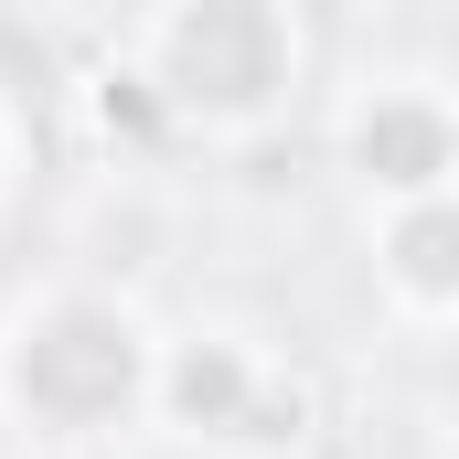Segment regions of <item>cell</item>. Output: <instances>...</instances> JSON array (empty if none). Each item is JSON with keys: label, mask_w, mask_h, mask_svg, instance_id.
Listing matches in <instances>:
<instances>
[{"label": "cell", "mask_w": 459, "mask_h": 459, "mask_svg": "<svg viewBox=\"0 0 459 459\" xmlns=\"http://www.w3.org/2000/svg\"><path fill=\"white\" fill-rule=\"evenodd\" d=\"M150 363L160 352L117 299H43L0 352V395L54 438H97L128 406H150Z\"/></svg>", "instance_id": "6da1fadb"}, {"label": "cell", "mask_w": 459, "mask_h": 459, "mask_svg": "<svg viewBox=\"0 0 459 459\" xmlns=\"http://www.w3.org/2000/svg\"><path fill=\"white\" fill-rule=\"evenodd\" d=\"M299 75V32L278 11H235V0H204V11H171L139 32V97L182 128H256V117L289 97Z\"/></svg>", "instance_id": "7a4b0ae2"}, {"label": "cell", "mask_w": 459, "mask_h": 459, "mask_svg": "<svg viewBox=\"0 0 459 459\" xmlns=\"http://www.w3.org/2000/svg\"><path fill=\"white\" fill-rule=\"evenodd\" d=\"M352 160H363V182L385 193V214H395V204H438L449 171H459L449 97H438V86H374V108L352 117Z\"/></svg>", "instance_id": "3957f363"}, {"label": "cell", "mask_w": 459, "mask_h": 459, "mask_svg": "<svg viewBox=\"0 0 459 459\" xmlns=\"http://www.w3.org/2000/svg\"><path fill=\"white\" fill-rule=\"evenodd\" d=\"M150 395H160L193 438H246L256 406H267V363L246 342H225V332H204V342H182V352L150 363Z\"/></svg>", "instance_id": "277c9868"}, {"label": "cell", "mask_w": 459, "mask_h": 459, "mask_svg": "<svg viewBox=\"0 0 459 459\" xmlns=\"http://www.w3.org/2000/svg\"><path fill=\"white\" fill-rule=\"evenodd\" d=\"M449 246H459L449 193H438V204H395V214H385V289H395L417 321H438V310L459 299V256H449Z\"/></svg>", "instance_id": "5b68a950"}]
</instances>
